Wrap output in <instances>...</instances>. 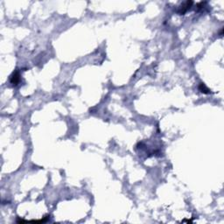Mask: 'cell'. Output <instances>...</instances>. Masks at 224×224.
Wrapping results in <instances>:
<instances>
[{"mask_svg": "<svg viewBox=\"0 0 224 224\" xmlns=\"http://www.w3.org/2000/svg\"><path fill=\"white\" fill-rule=\"evenodd\" d=\"M193 1H187V2H185V3H183L181 6H180V8H179V10H178V13L179 14H181V15H182V14H185L191 7H192V5H193Z\"/></svg>", "mask_w": 224, "mask_h": 224, "instance_id": "cell-1", "label": "cell"}, {"mask_svg": "<svg viewBox=\"0 0 224 224\" xmlns=\"http://www.w3.org/2000/svg\"><path fill=\"white\" fill-rule=\"evenodd\" d=\"M199 89H200V90L202 92V93H204V94H209V93L211 92V91L209 90V88H207L204 83H200V84L199 85Z\"/></svg>", "mask_w": 224, "mask_h": 224, "instance_id": "cell-3", "label": "cell"}, {"mask_svg": "<svg viewBox=\"0 0 224 224\" xmlns=\"http://www.w3.org/2000/svg\"><path fill=\"white\" fill-rule=\"evenodd\" d=\"M19 76H20V75H19V73H18V71H15V72L12 75V76H11V78H10L11 83L13 84V85H17V84L18 83V81H19V80H20Z\"/></svg>", "mask_w": 224, "mask_h": 224, "instance_id": "cell-2", "label": "cell"}]
</instances>
